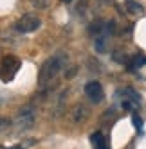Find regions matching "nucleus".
<instances>
[{"mask_svg": "<svg viewBox=\"0 0 146 149\" xmlns=\"http://www.w3.org/2000/svg\"><path fill=\"white\" fill-rule=\"evenodd\" d=\"M94 49H96L98 52H107L108 49V34H98L96 38H94Z\"/></svg>", "mask_w": 146, "mask_h": 149, "instance_id": "7", "label": "nucleus"}, {"mask_svg": "<svg viewBox=\"0 0 146 149\" xmlns=\"http://www.w3.org/2000/svg\"><path fill=\"white\" fill-rule=\"evenodd\" d=\"M63 2H65V4H69V2H70V0H63Z\"/></svg>", "mask_w": 146, "mask_h": 149, "instance_id": "16", "label": "nucleus"}, {"mask_svg": "<svg viewBox=\"0 0 146 149\" xmlns=\"http://www.w3.org/2000/svg\"><path fill=\"white\" fill-rule=\"evenodd\" d=\"M40 18L33 16V15H25L22 16L16 22V31H20V33H33V31H36L40 27Z\"/></svg>", "mask_w": 146, "mask_h": 149, "instance_id": "4", "label": "nucleus"}, {"mask_svg": "<svg viewBox=\"0 0 146 149\" xmlns=\"http://www.w3.org/2000/svg\"><path fill=\"white\" fill-rule=\"evenodd\" d=\"M124 2H126V7H128L130 13L135 15V13H141V11H142V7H141L137 2H135V0H124Z\"/></svg>", "mask_w": 146, "mask_h": 149, "instance_id": "10", "label": "nucleus"}, {"mask_svg": "<svg viewBox=\"0 0 146 149\" xmlns=\"http://www.w3.org/2000/svg\"><path fill=\"white\" fill-rule=\"evenodd\" d=\"M0 149H25V146H22V144L13 146V147H2V146H0Z\"/></svg>", "mask_w": 146, "mask_h": 149, "instance_id": "15", "label": "nucleus"}, {"mask_svg": "<svg viewBox=\"0 0 146 149\" xmlns=\"http://www.w3.org/2000/svg\"><path fill=\"white\" fill-rule=\"evenodd\" d=\"M132 122H133V126H135V130H137V131H141L142 130V119H141V117L139 115H132Z\"/></svg>", "mask_w": 146, "mask_h": 149, "instance_id": "13", "label": "nucleus"}, {"mask_svg": "<svg viewBox=\"0 0 146 149\" xmlns=\"http://www.w3.org/2000/svg\"><path fill=\"white\" fill-rule=\"evenodd\" d=\"M90 142H92V147L94 149H108V142H107V138L103 133L96 131V133H92L90 136Z\"/></svg>", "mask_w": 146, "mask_h": 149, "instance_id": "6", "label": "nucleus"}, {"mask_svg": "<svg viewBox=\"0 0 146 149\" xmlns=\"http://www.w3.org/2000/svg\"><path fill=\"white\" fill-rule=\"evenodd\" d=\"M85 93H87V97L94 104H98V102H101L103 99H105V92H103V86H101L99 81H90V83H87Z\"/></svg>", "mask_w": 146, "mask_h": 149, "instance_id": "5", "label": "nucleus"}, {"mask_svg": "<svg viewBox=\"0 0 146 149\" xmlns=\"http://www.w3.org/2000/svg\"><path fill=\"white\" fill-rule=\"evenodd\" d=\"M31 4H33L36 9H44L47 6V0H31Z\"/></svg>", "mask_w": 146, "mask_h": 149, "instance_id": "14", "label": "nucleus"}, {"mask_svg": "<svg viewBox=\"0 0 146 149\" xmlns=\"http://www.w3.org/2000/svg\"><path fill=\"white\" fill-rule=\"evenodd\" d=\"M20 67H22V63H20L18 58H15V56L4 58L0 61V79L4 83H11L16 76V72L20 70Z\"/></svg>", "mask_w": 146, "mask_h": 149, "instance_id": "2", "label": "nucleus"}, {"mask_svg": "<svg viewBox=\"0 0 146 149\" xmlns=\"http://www.w3.org/2000/svg\"><path fill=\"white\" fill-rule=\"evenodd\" d=\"M9 127H11V120H9L7 117H0V133L9 130Z\"/></svg>", "mask_w": 146, "mask_h": 149, "instance_id": "12", "label": "nucleus"}, {"mask_svg": "<svg viewBox=\"0 0 146 149\" xmlns=\"http://www.w3.org/2000/svg\"><path fill=\"white\" fill-rule=\"evenodd\" d=\"M34 120H36V117H34V110L33 108H29V106H24V108H20L18 115H16V127L18 130H31V127L34 126Z\"/></svg>", "mask_w": 146, "mask_h": 149, "instance_id": "3", "label": "nucleus"}, {"mask_svg": "<svg viewBox=\"0 0 146 149\" xmlns=\"http://www.w3.org/2000/svg\"><path fill=\"white\" fill-rule=\"evenodd\" d=\"M144 63H146V56H142V54H135V56L128 61V68H130V70H135V68L142 67Z\"/></svg>", "mask_w": 146, "mask_h": 149, "instance_id": "8", "label": "nucleus"}, {"mask_svg": "<svg viewBox=\"0 0 146 149\" xmlns=\"http://www.w3.org/2000/svg\"><path fill=\"white\" fill-rule=\"evenodd\" d=\"M126 93H128V95H126V99H128V101H132L133 104H139V102H141V97H139V93L135 92L133 88H126Z\"/></svg>", "mask_w": 146, "mask_h": 149, "instance_id": "11", "label": "nucleus"}, {"mask_svg": "<svg viewBox=\"0 0 146 149\" xmlns=\"http://www.w3.org/2000/svg\"><path fill=\"white\" fill-rule=\"evenodd\" d=\"M67 61H69V56H67L65 50H58L54 56H51L44 65H41V68H40V74H38L40 86H44V84H47L53 79H56L58 74L65 68Z\"/></svg>", "mask_w": 146, "mask_h": 149, "instance_id": "1", "label": "nucleus"}, {"mask_svg": "<svg viewBox=\"0 0 146 149\" xmlns=\"http://www.w3.org/2000/svg\"><path fill=\"white\" fill-rule=\"evenodd\" d=\"M85 117H87V108H85V106H76V108H74V113H72V120L78 124V122H83V120H85Z\"/></svg>", "mask_w": 146, "mask_h": 149, "instance_id": "9", "label": "nucleus"}]
</instances>
